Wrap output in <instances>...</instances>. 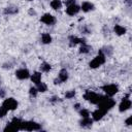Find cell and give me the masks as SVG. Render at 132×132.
Wrapping results in <instances>:
<instances>
[{
    "label": "cell",
    "mask_w": 132,
    "mask_h": 132,
    "mask_svg": "<svg viewBox=\"0 0 132 132\" xmlns=\"http://www.w3.org/2000/svg\"><path fill=\"white\" fill-rule=\"evenodd\" d=\"M4 131H5V132H15L16 129H15L10 123H8V124L6 125V127L4 128Z\"/></svg>",
    "instance_id": "obj_26"
},
{
    "label": "cell",
    "mask_w": 132,
    "mask_h": 132,
    "mask_svg": "<svg viewBox=\"0 0 132 132\" xmlns=\"http://www.w3.org/2000/svg\"><path fill=\"white\" fill-rule=\"evenodd\" d=\"M99 53H100V54H103V55L106 57V55H107V56H110V55L112 54V50H111L110 46H105V47H102V48L99 51Z\"/></svg>",
    "instance_id": "obj_22"
},
{
    "label": "cell",
    "mask_w": 132,
    "mask_h": 132,
    "mask_svg": "<svg viewBox=\"0 0 132 132\" xmlns=\"http://www.w3.org/2000/svg\"><path fill=\"white\" fill-rule=\"evenodd\" d=\"M40 69H41V71H43V72H48V71L52 69V66H51V64H48V63H46V62H43V63H41V65H40Z\"/></svg>",
    "instance_id": "obj_25"
},
{
    "label": "cell",
    "mask_w": 132,
    "mask_h": 132,
    "mask_svg": "<svg viewBox=\"0 0 132 132\" xmlns=\"http://www.w3.org/2000/svg\"><path fill=\"white\" fill-rule=\"evenodd\" d=\"M7 109L3 106V105H1L0 106V118H3V117H5L6 116V113H7Z\"/></svg>",
    "instance_id": "obj_29"
},
{
    "label": "cell",
    "mask_w": 132,
    "mask_h": 132,
    "mask_svg": "<svg viewBox=\"0 0 132 132\" xmlns=\"http://www.w3.org/2000/svg\"><path fill=\"white\" fill-rule=\"evenodd\" d=\"M113 30H114V33H116L117 35H119V36L124 35V34L126 33V28H124V27L121 26V25H114Z\"/></svg>",
    "instance_id": "obj_16"
},
{
    "label": "cell",
    "mask_w": 132,
    "mask_h": 132,
    "mask_svg": "<svg viewBox=\"0 0 132 132\" xmlns=\"http://www.w3.org/2000/svg\"><path fill=\"white\" fill-rule=\"evenodd\" d=\"M90 50H91V46L90 45H88L86 43H82L80 45V47H79V53L80 54H88L90 52Z\"/></svg>",
    "instance_id": "obj_24"
},
{
    "label": "cell",
    "mask_w": 132,
    "mask_h": 132,
    "mask_svg": "<svg viewBox=\"0 0 132 132\" xmlns=\"http://www.w3.org/2000/svg\"><path fill=\"white\" fill-rule=\"evenodd\" d=\"M80 9H81L82 11H85V12H89V11H91V10H94V9H95V6H94L93 3L86 1V2H82L81 6H80Z\"/></svg>",
    "instance_id": "obj_12"
},
{
    "label": "cell",
    "mask_w": 132,
    "mask_h": 132,
    "mask_svg": "<svg viewBox=\"0 0 132 132\" xmlns=\"http://www.w3.org/2000/svg\"><path fill=\"white\" fill-rule=\"evenodd\" d=\"M41 41H42V43H44V44H48V43L52 42V36H51L48 33H43V34L41 35Z\"/></svg>",
    "instance_id": "obj_19"
},
{
    "label": "cell",
    "mask_w": 132,
    "mask_h": 132,
    "mask_svg": "<svg viewBox=\"0 0 132 132\" xmlns=\"http://www.w3.org/2000/svg\"><path fill=\"white\" fill-rule=\"evenodd\" d=\"M114 104H116V101L113 99L108 98L107 96H103V98L101 99V101L97 105H98V108H101V109H103L104 111L107 112V110L111 109L114 106Z\"/></svg>",
    "instance_id": "obj_1"
},
{
    "label": "cell",
    "mask_w": 132,
    "mask_h": 132,
    "mask_svg": "<svg viewBox=\"0 0 132 132\" xmlns=\"http://www.w3.org/2000/svg\"><path fill=\"white\" fill-rule=\"evenodd\" d=\"M19 11L18 7H12V6H9V7H6L4 9V13L5 14H14Z\"/></svg>",
    "instance_id": "obj_21"
},
{
    "label": "cell",
    "mask_w": 132,
    "mask_h": 132,
    "mask_svg": "<svg viewBox=\"0 0 132 132\" xmlns=\"http://www.w3.org/2000/svg\"><path fill=\"white\" fill-rule=\"evenodd\" d=\"M84 98H85L87 101H89V102H91V103H93V104H98V103L101 101V99L103 98V96L98 95L97 93L92 92V91H87V92L84 94Z\"/></svg>",
    "instance_id": "obj_3"
},
{
    "label": "cell",
    "mask_w": 132,
    "mask_h": 132,
    "mask_svg": "<svg viewBox=\"0 0 132 132\" xmlns=\"http://www.w3.org/2000/svg\"><path fill=\"white\" fill-rule=\"evenodd\" d=\"M79 10H80V7L76 4H72V5H69L66 7V13L68 15H74V14L78 13Z\"/></svg>",
    "instance_id": "obj_10"
},
{
    "label": "cell",
    "mask_w": 132,
    "mask_h": 132,
    "mask_svg": "<svg viewBox=\"0 0 132 132\" xmlns=\"http://www.w3.org/2000/svg\"><path fill=\"white\" fill-rule=\"evenodd\" d=\"M40 22L45 24V25H54L56 23V18L54 15H52L51 13H44L41 18H40Z\"/></svg>",
    "instance_id": "obj_8"
},
{
    "label": "cell",
    "mask_w": 132,
    "mask_h": 132,
    "mask_svg": "<svg viewBox=\"0 0 132 132\" xmlns=\"http://www.w3.org/2000/svg\"><path fill=\"white\" fill-rule=\"evenodd\" d=\"M102 90L104 91V93L109 96V97H112L113 95H116L118 92H119V88L117 85H113V84H109V85H105L102 87Z\"/></svg>",
    "instance_id": "obj_5"
},
{
    "label": "cell",
    "mask_w": 132,
    "mask_h": 132,
    "mask_svg": "<svg viewBox=\"0 0 132 132\" xmlns=\"http://www.w3.org/2000/svg\"><path fill=\"white\" fill-rule=\"evenodd\" d=\"M51 7H52L53 9H55V10L60 9V8L62 7V2H61V0H52V1H51Z\"/></svg>",
    "instance_id": "obj_20"
},
{
    "label": "cell",
    "mask_w": 132,
    "mask_h": 132,
    "mask_svg": "<svg viewBox=\"0 0 132 132\" xmlns=\"http://www.w3.org/2000/svg\"><path fill=\"white\" fill-rule=\"evenodd\" d=\"M131 119H132V118H131V117H129V118L126 120V122H125V123H126V125H127V126H130V125H131Z\"/></svg>",
    "instance_id": "obj_33"
},
{
    "label": "cell",
    "mask_w": 132,
    "mask_h": 132,
    "mask_svg": "<svg viewBox=\"0 0 132 132\" xmlns=\"http://www.w3.org/2000/svg\"><path fill=\"white\" fill-rule=\"evenodd\" d=\"M4 97H5V91L0 88V98H4Z\"/></svg>",
    "instance_id": "obj_32"
},
{
    "label": "cell",
    "mask_w": 132,
    "mask_h": 132,
    "mask_svg": "<svg viewBox=\"0 0 132 132\" xmlns=\"http://www.w3.org/2000/svg\"><path fill=\"white\" fill-rule=\"evenodd\" d=\"M105 113H106V111H104L103 109L97 108V109H96L95 111H93V113H92L93 121H99V120H101Z\"/></svg>",
    "instance_id": "obj_11"
},
{
    "label": "cell",
    "mask_w": 132,
    "mask_h": 132,
    "mask_svg": "<svg viewBox=\"0 0 132 132\" xmlns=\"http://www.w3.org/2000/svg\"><path fill=\"white\" fill-rule=\"evenodd\" d=\"M104 63H105V56L103 54L98 53V55L89 63V66L91 68H98L101 65H103Z\"/></svg>",
    "instance_id": "obj_4"
},
{
    "label": "cell",
    "mask_w": 132,
    "mask_h": 132,
    "mask_svg": "<svg viewBox=\"0 0 132 132\" xmlns=\"http://www.w3.org/2000/svg\"><path fill=\"white\" fill-rule=\"evenodd\" d=\"M37 93H38V91H37V89H36V88H34V87L30 88V90H29V94H30L31 96H33V97H36Z\"/></svg>",
    "instance_id": "obj_30"
},
{
    "label": "cell",
    "mask_w": 132,
    "mask_h": 132,
    "mask_svg": "<svg viewBox=\"0 0 132 132\" xmlns=\"http://www.w3.org/2000/svg\"><path fill=\"white\" fill-rule=\"evenodd\" d=\"M15 129H16V131H19V130H21V124H22V120H20V119H18V118H13L10 122H9Z\"/></svg>",
    "instance_id": "obj_18"
},
{
    "label": "cell",
    "mask_w": 132,
    "mask_h": 132,
    "mask_svg": "<svg viewBox=\"0 0 132 132\" xmlns=\"http://www.w3.org/2000/svg\"><path fill=\"white\" fill-rule=\"evenodd\" d=\"M29 13H30V14H36V11H35L33 8H30V9H29Z\"/></svg>",
    "instance_id": "obj_35"
},
{
    "label": "cell",
    "mask_w": 132,
    "mask_h": 132,
    "mask_svg": "<svg viewBox=\"0 0 132 132\" xmlns=\"http://www.w3.org/2000/svg\"><path fill=\"white\" fill-rule=\"evenodd\" d=\"M65 5L66 6H69V5H72V4H75V0H65Z\"/></svg>",
    "instance_id": "obj_31"
},
{
    "label": "cell",
    "mask_w": 132,
    "mask_h": 132,
    "mask_svg": "<svg viewBox=\"0 0 132 132\" xmlns=\"http://www.w3.org/2000/svg\"><path fill=\"white\" fill-rule=\"evenodd\" d=\"M58 78L60 79L61 82H64L68 79V72L66 69H61L60 72H59V75H58Z\"/></svg>",
    "instance_id": "obj_15"
},
{
    "label": "cell",
    "mask_w": 132,
    "mask_h": 132,
    "mask_svg": "<svg viewBox=\"0 0 132 132\" xmlns=\"http://www.w3.org/2000/svg\"><path fill=\"white\" fill-rule=\"evenodd\" d=\"M131 107V100L129 99V96H126L122 99L120 105H119V110L121 112H124L126 110H128Z\"/></svg>",
    "instance_id": "obj_7"
},
{
    "label": "cell",
    "mask_w": 132,
    "mask_h": 132,
    "mask_svg": "<svg viewBox=\"0 0 132 132\" xmlns=\"http://www.w3.org/2000/svg\"><path fill=\"white\" fill-rule=\"evenodd\" d=\"M58 100H59V97H57V96H54V97L51 99V102H53V103H54V102H56V101H58Z\"/></svg>",
    "instance_id": "obj_34"
},
{
    "label": "cell",
    "mask_w": 132,
    "mask_h": 132,
    "mask_svg": "<svg viewBox=\"0 0 132 132\" xmlns=\"http://www.w3.org/2000/svg\"><path fill=\"white\" fill-rule=\"evenodd\" d=\"M125 2H126L129 6H131V4H132V0H125Z\"/></svg>",
    "instance_id": "obj_37"
},
{
    "label": "cell",
    "mask_w": 132,
    "mask_h": 132,
    "mask_svg": "<svg viewBox=\"0 0 132 132\" xmlns=\"http://www.w3.org/2000/svg\"><path fill=\"white\" fill-rule=\"evenodd\" d=\"M7 110H15L18 108V101L14 99V98H7L3 101V104H2Z\"/></svg>",
    "instance_id": "obj_6"
},
{
    "label": "cell",
    "mask_w": 132,
    "mask_h": 132,
    "mask_svg": "<svg viewBox=\"0 0 132 132\" xmlns=\"http://www.w3.org/2000/svg\"><path fill=\"white\" fill-rule=\"evenodd\" d=\"M80 126L82 128H90L93 124V119H91L90 117H87V118H82V120L79 122Z\"/></svg>",
    "instance_id": "obj_13"
},
{
    "label": "cell",
    "mask_w": 132,
    "mask_h": 132,
    "mask_svg": "<svg viewBox=\"0 0 132 132\" xmlns=\"http://www.w3.org/2000/svg\"><path fill=\"white\" fill-rule=\"evenodd\" d=\"M69 40H70V45H76L77 43H80V44L86 43V40L84 38H78L76 36H70Z\"/></svg>",
    "instance_id": "obj_14"
},
{
    "label": "cell",
    "mask_w": 132,
    "mask_h": 132,
    "mask_svg": "<svg viewBox=\"0 0 132 132\" xmlns=\"http://www.w3.org/2000/svg\"><path fill=\"white\" fill-rule=\"evenodd\" d=\"M36 89H37V91H38V92L44 93V92H46V90H47V86H46L44 82L40 81L39 84H37V85H36Z\"/></svg>",
    "instance_id": "obj_23"
},
{
    "label": "cell",
    "mask_w": 132,
    "mask_h": 132,
    "mask_svg": "<svg viewBox=\"0 0 132 132\" xmlns=\"http://www.w3.org/2000/svg\"><path fill=\"white\" fill-rule=\"evenodd\" d=\"M15 76L19 79H27L30 77V72L26 68H21V69H18L15 71Z\"/></svg>",
    "instance_id": "obj_9"
},
{
    "label": "cell",
    "mask_w": 132,
    "mask_h": 132,
    "mask_svg": "<svg viewBox=\"0 0 132 132\" xmlns=\"http://www.w3.org/2000/svg\"><path fill=\"white\" fill-rule=\"evenodd\" d=\"M54 84H55V85H59V84H61V81H60L59 78H56V79L54 80Z\"/></svg>",
    "instance_id": "obj_36"
},
{
    "label": "cell",
    "mask_w": 132,
    "mask_h": 132,
    "mask_svg": "<svg viewBox=\"0 0 132 132\" xmlns=\"http://www.w3.org/2000/svg\"><path fill=\"white\" fill-rule=\"evenodd\" d=\"M79 114L81 116V118H87V117H90V111L88 109H80Z\"/></svg>",
    "instance_id": "obj_28"
},
{
    "label": "cell",
    "mask_w": 132,
    "mask_h": 132,
    "mask_svg": "<svg viewBox=\"0 0 132 132\" xmlns=\"http://www.w3.org/2000/svg\"><path fill=\"white\" fill-rule=\"evenodd\" d=\"M74 96H75V91L74 90H70V91L66 92V94H65V98L66 99H71Z\"/></svg>",
    "instance_id": "obj_27"
},
{
    "label": "cell",
    "mask_w": 132,
    "mask_h": 132,
    "mask_svg": "<svg viewBox=\"0 0 132 132\" xmlns=\"http://www.w3.org/2000/svg\"><path fill=\"white\" fill-rule=\"evenodd\" d=\"M41 129V125L33 121H22L21 130L25 131H38Z\"/></svg>",
    "instance_id": "obj_2"
},
{
    "label": "cell",
    "mask_w": 132,
    "mask_h": 132,
    "mask_svg": "<svg viewBox=\"0 0 132 132\" xmlns=\"http://www.w3.org/2000/svg\"><path fill=\"white\" fill-rule=\"evenodd\" d=\"M28 1H32V0H28Z\"/></svg>",
    "instance_id": "obj_39"
},
{
    "label": "cell",
    "mask_w": 132,
    "mask_h": 132,
    "mask_svg": "<svg viewBox=\"0 0 132 132\" xmlns=\"http://www.w3.org/2000/svg\"><path fill=\"white\" fill-rule=\"evenodd\" d=\"M78 107H79V104H78V103L74 105V108H75V109H78Z\"/></svg>",
    "instance_id": "obj_38"
},
{
    "label": "cell",
    "mask_w": 132,
    "mask_h": 132,
    "mask_svg": "<svg viewBox=\"0 0 132 132\" xmlns=\"http://www.w3.org/2000/svg\"><path fill=\"white\" fill-rule=\"evenodd\" d=\"M31 80H32L35 85L39 84V82L41 81V73H40V72H38V71L34 72V73L31 75Z\"/></svg>",
    "instance_id": "obj_17"
}]
</instances>
